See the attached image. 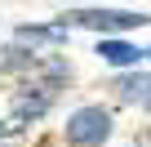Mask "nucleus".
Returning a JSON list of instances; mask_svg holds the SVG:
<instances>
[{"label":"nucleus","mask_w":151,"mask_h":147,"mask_svg":"<svg viewBox=\"0 0 151 147\" xmlns=\"http://www.w3.org/2000/svg\"><path fill=\"white\" fill-rule=\"evenodd\" d=\"M111 138V112L107 107H80L67 116V143L71 147H102Z\"/></svg>","instance_id":"f257e3e1"},{"label":"nucleus","mask_w":151,"mask_h":147,"mask_svg":"<svg viewBox=\"0 0 151 147\" xmlns=\"http://www.w3.org/2000/svg\"><path fill=\"white\" fill-rule=\"evenodd\" d=\"M62 22H76V27H93V31H129V27H142V22H151V18H142V14H120V9H76V14H67Z\"/></svg>","instance_id":"f03ea898"},{"label":"nucleus","mask_w":151,"mask_h":147,"mask_svg":"<svg viewBox=\"0 0 151 147\" xmlns=\"http://www.w3.org/2000/svg\"><path fill=\"white\" fill-rule=\"evenodd\" d=\"M142 54H147V49H133L129 40H111V36H102V45H98V58L111 62V67H133Z\"/></svg>","instance_id":"7ed1b4c3"},{"label":"nucleus","mask_w":151,"mask_h":147,"mask_svg":"<svg viewBox=\"0 0 151 147\" xmlns=\"http://www.w3.org/2000/svg\"><path fill=\"white\" fill-rule=\"evenodd\" d=\"M18 40L22 45H58V40H67V22H53V27H18Z\"/></svg>","instance_id":"20e7f679"},{"label":"nucleus","mask_w":151,"mask_h":147,"mask_svg":"<svg viewBox=\"0 0 151 147\" xmlns=\"http://www.w3.org/2000/svg\"><path fill=\"white\" fill-rule=\"evenodd\" d=\"M27 67H40L36 49H22V45H9V49H0V71H27Z\"/></svg>","instance_id":"39448f33"},{"label":"nucleus","mask_w":151,"mask_h":147,"mask_svg":"<svg viewBox=\"0 0 151 147\" xmlns=\"http://www.w3.org/2000/svg\"><path fill=\"white\" fill-rule=\"evenodd\" d=\"M116 94H120L124 103H133V98L147 103V94H151V76H142V71H138V76H120V80H116Z\"/></svg>","instance_id":"423d86ee"},{"label":"nucleus","mask_w":151,"mask_h":147,"mask_svg":"<svg viewBox=\"0 0 151 147\" xmlns=\"http://www.w3.org/2000/svg\"><path fill=\"white\" fill-rule=\"evenodd\" d=\"M138 147H151V138H142V143H138Z\"/></svg>","instance_id":"0eeeda50"},{"label":"nucleus","mask_w":151,"mask_h":147,"mask_svg":"<svg viewBox=\"0 0 151 147\" xmlns=\"http://www.w3.org/2000/svg\"><path fill=\"white\" fill-rule=\"evenodd\" d=\"M147 107H151V94H147Z\"/></svg>","instance_id":"6e6552de"},{"label":"nucleus","mask_w":151,"mask_h":147,"mask_svg":"<svg viewBox=\"0 0 151 147\" xmlns=\"http://www.w3.org/2000/svg\"><path fill=\"white\" fill-rule=\"evenodd\" d=\"M147 58H151V49H147Z\"/></svg>","instance_id":"1a4fd4ad"},{"label":"nucleus","mask_w":151,"mask_h":147,"mask_svg":"<svg viewBox=\"0 0 151 147\" xmlns=\"http://www.w3.org/2000/svg\"><path fill=\"white\" fill-rule=\"evenodd\" d=\"M40 147H49V143H40Z\"/></svg>","instance_id":"9d476101"}]
</instances>
